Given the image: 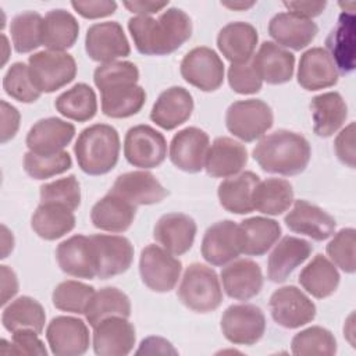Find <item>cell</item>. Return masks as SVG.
Masks as SVG:
<instances>
[{
    "instance_id": "6da1fadb",
    "label": "cell",
    "mask_w": 356,
    "mask_h": 356,
    "mask_svg": "<svg viewBox=\"0 0 356 356\" xmlns=\"http://www.w3.org/2000/svg\"><path fill=\"white\" fill-rule=\"evenodd\" d=\"M128 29L140 54L167 56L191 38L192 21L184 10L170 7L159 18L147 15L129 18Z\"/></svg>"
},
{
    "instance_id": "7a4b0ae2",
    "label": "cell",
    "mask_w": 356,
    "mask_h": 356,
    "mask_svg": "<svg viewBox=\"0 0 356 356\" xmlns=\"http://www.w3.org/2000/svg\"><path fill=\"white\" fill-rule=\"evenodd\" d=\"M312 149L307 139L292 131L278 129L264 138L253 149V159L270 174L298 175L310 161Z\"/></svg>"
},
{
    "instance_id": "3957f363",
    "label": "cell",
    "mask_w": 356,
    "mask_h": 356,
    "mask_svg": "<svg viewBox=\"0 0 356 356\" xmlns=\"http://www.w3.org/2000/svg\"><path fill=\"white\" fill-rule=\"evenodd\" d=\"M120 136L107 124H93L85 128L74 146L79 168L88 175H103L111 171L120 156Z\"/></svg>"
},
{
    "instance_id": "277c9868",
    "label": "cell",
    "mask_w": 356,
    "mask_h": 356,
    "mask_svg": "<svg viewBox=\"0 0 356 356\" xmlns=\"http://www.w3.org/2000/svg\"><path fill=\"white\" fill-rule=\"evenodd\" d=\"M177 295L188 309L196 313L213 312L222 302L217 273L200 263H192L186 267Z\"/></svg>"
},
{
    "instance_id": "5b68a950",
    "label": "cell",
    "mask_w": 356,
    "mask_h": 356,
    "mask_svg": "<svg viewBox=\"0 0 356 356\" xmlns=\"http://www.w3.org/2000/svg\"><path fill=\"white\" fill-rule=\"evenodd\" d=\"M29 75L40 93H51L71 81L76 75L74 57L64 51L43 50L33 53L28 60Z\"/></svg>"
},
{
    "instance_id": "8992f818",
    "label": "cell",
    "mask_w": 356,
    "mask_h": 356,
    "mask_svg": "<svg viewBox=\"0 0 356 356\" xmlns=\"http://www.w3.org/2000/svg\"><path fill=\"white\" fill-rule=\"evenodd\" d=\"M274 122L271 107L260 99L238 100L225 113L227 129L243 142L260 139Z\"/></svg>"
},
{
    "instance_id": "52a82bcc",
    "label": "cell",
    "mask_w": 356,
    "mask_h": 356,
    "mask_svg": "<svg viewBox=\"0 0 356 356\" xmlns=\"http://www.w3.org/2000/svg\"><path fill=\"white\" fill-rule=\"evenodd\" d=\"M182 263L164 248L147 245L139 257L142 282L154 292H170L175 288L181 275Z\"/></svg>"
},
{
    "instance_id": "ba28073f",
    "label": "cell",
    "mask_w": 356,
    "mask_h": 356,
    "mask_svg": "<svg viewBox=\"0 0 356 356\" xmlns=\"http://www.w3.org/2000/svg\"><path fill=\"white\" fill-rule=\"evenodd\" d=\"M124 156L134 167L145 170L159 167L167 156V140L150 125H135L125 134Z\"/></svg>"
},
{
    "instance_id": "9c48e42d",
    "label": "cell",
    "mask_w": 356,
    "mask_h": 356,
    "mask_svg": "<svg viewBox=\"0 0 356 356\" xmlns=\"http://www.w3.org/2000/svg\"><path fill=\"white\" fill-rule=\"evenodd\" d=\"M181 75L192 86L203 90H217L224 81V64L210 47H195L181 61Z\"/></svg>"
},
{
    "instance_id": "30bf717a",
    "label": "cell",
    "mask_w": 356,
    "mask_h": 356,
    "mask_svg": "<svg viewBox=\"0 0 356 356\" xmlns=\"http://www.w3.org/2000/svg\"><path fill=\"white\" fill-rule=\"evenodd\" d=\"M224 337L235 345H254L266 331V317L254 305H231L221 317Z\"/></svg>"
},
{
    "instance_id": "8fae6325",
    "label": "cell",
    "mask_w": 356,
    "mask_h": 356,
    "mask_svg": "<svg viewBox=\"0 0 356 356\" xmlns=\"http://www.w3.org/2000/svg\"><path fill=\"white\" fill-rule=\"evenodd\" d=\"M93 245L96 277L108 280L125 273L134 260V246L125 236L96 234L89 236Z\"/></svg>"
},
{
    "instance_id": "7c38bea8",
    "label": "cell",
    "mask_w": 356,
    "mask_h": 356,
    "mask_svg": "<svg viewBox=\"0 0 356 356\" xmlns=\"http://www.w3.org/2000/svg\"><path fill=\"white\" fill-rule=\"evenodd\" d=\"M268 305L273 320L284 328H299L316 317V305L293 285L274 291Z\"/></svg>"
},
{
    "instance_id": "4fadbf2b",
    "label": "cell",
    "mask_w": 356,
    "mask_h": 356,
    "mask_svg": "<svg viewBox=\"0 0 356 356\" xmlns=\"http://www.w3.org/2000/svg\"><path fill=\"white\" fill-rule=\"evenodd\" d=\"M85 50L90 60L107 64L129 56L131 46L122 26L117 21H106L89 26Z\"/></svg>"
},
{
    "instance_id": "5bb4252c",
    "label": "cell",
    "mask_w": 356,
    "mask_h": 356,
    "mask_svg": "<svg viewBox=\"0 0 356 356\" xmlns=\"http://www.w3.org/2000/svg\"><path fill=\"white\" fill-rule=\"evenodd\" d=\"M46 339L56 356H81L89 348V330L81 318L58 316L49 323Z\"/></svg>"
},
{
    "instance_id": "9a60e30c",
    "label": "cell",
    "mask_w": 356,
    "mask_h": 356,
    "mask_svg": "<svg viewBox=\"0 0 356 356\" xmlns=\"http://www.w3.org/2000/svg\"><path fill=\"white\" fill-rule=\"evenodd\" d=\"M209 147V135L200 128L188 127L172 136L170 143V160L178 170L195 174L204 168Z\"/></svg>"
},
{
    "instance_id": "2e32d148",
    "label": "cell",
    "mask_w": 356,
    "mask_h": 356,
    "mask_svg": "<svg viewBox=\"0 0 356 356\" xmlns=\"http://www.w3.org/2000/svg\"><path fill=\"white\" fill-rule=\"evenodd\" d=\"M135 327L122 316H110L93 327V350L97 356H125L135 345Z\"/></svg>"
},
{
    "instance_id": "e0dca14e",
    "label": "cell",
    "mask_w": 356,
    "mask_h": 356,
    "mask_svg": "<svg viewBox=\"0 0 356 356\" xmlns=\"http://www.w3.org/2000/svg\"><path fill=\"white\" fill-rule=\"evenodd\" d=\"M241 254L238 224L222 220L210 225L202 239V256L211 266H225Z\"/></svg>"
},
{
    "instance_id": "ac0fdd59",
    "label": "cell",
    "mask_w": 356,
    "mask_h": 356,
    "mask_svg": "<svg viewBox=\"0 0 356 356\" xmlns=\"http://www.w3.org/2000/svg\"><path fill=\"white\" fill-rule=\"evenodd\" d=\"M110 192L134 206L154 204L168 195V191L149 171H131L118 175Z\"/></svg>"
},
{
    "instance_id": "d6986e66",
    "label": "cell",
    "mask_w": 356,
    "mask_h": 356,
    "mask_svg": "<svg viewBox=\"0 0 356 356\" xmlns=\"http://www.w3.org/2000/svg\"><path fill=\"white\" fill-rule=\"evenodd\" d=\"M286 227L296 234L306 235L314 241H325L334 235L335 218L307 200H296L292 210L284 218Z\"/></svg>"
},
{
    "instance_id": "ffe728a7",
    "label": "cell",
    "mask_w": 356,
    "mask_h": 356,
    "mask_svg": "<svg viewBox=\"0 0 356 356\" xmlns=\"http://www.w3.org/2000/svg\"><path fill=\"white\" fill-rule=\"evenodd\" d=\"M196 222L184 213H167L159 218L153 229V238L171 254L186 253L196 236Z\"/></svg>"
},
{
    "instance_id": "44dd1931",
    "label": "cell",
    "mask_w": 356,
    "mask_h": 356,
    "mask_svg": "<svg viewBox=\"0 0 356 356\" xmlns=\"http://www.w3.org/2000/svg\"><path fill=\"white\" fill-rule=\"evenodd\" d=\"M224 292L236 300H249L260 293L263 274L260 266L249 259L232 260L221 270Z\"/></svg>"
},
{
    "instance_id": "7402d4cb",
    "label": "cell",
    "mask_w": 356,
    "mask_h": 356,
    "mask_svg": "<svg viewBox=\"0 0 356 356\" xmlns=\"http://www.w3.org/2000/svg\"><path fill=\"white\" fill-rule=\"evenodd\" d=\"M75 127L57 117H49L35 122L28 135L26 146L36 154H56L64 152V147L72 140Z\"/></svg>"
},
{
    "instance_id": "603a6c76",
    "label": "cell",
    "mask_w": 356,
    "mask_h": 356,
    "mask_svg": "<svg viewBox=\"0 0 356 356\" xmlns=\"http://www.w3.org/2000/svg\"><path fill=\"white\" fill-rule=\"evenodd\" d=\"M56 259L58 267L71 277L96 278L95 253L89 236L74 235L63 241L56 249Z\"/></svg>"
},
{
    "instance_id": "cb8c5ba5",
    "label": "cell",
    "mask_w": 356,
    "mask_h": 356,
    "mask_svg": "<svg viewBox=\"0 0 356 356\" xmlns=\"http://www.w3.org/2000/svg\"><path fill=\"white\" fill-rule=\"evenodd\" d=\"M193 97L182 86H171L160 93L150 111V120L163 129L171 131L189 120Z\"/></svg>"
},
{
    "instance_id": "d4e9b609",
    "label": "cell",
    "mask_w": 356,
    "mask_h": 356,
    "mask_svg": "<svg viewBox=\"0 0 356 356\" xmlns=\"http://www.w3.org/2000/svg\"><path fill=\"white\" fill-rule=\"evenodd\" d=\"M313 246L310 242L296 236H284L273 249L267 261V278L271 282H284L292 271L305 263Z\"/></svg>"
},
{
    "instance_id": "484cf974",
    "label": "cell",
    "mask_w": 356,
    "mask_h": 356,
    "mask_svg": "<svg viewBox=\"0 0 356 356\" xmlns=\"http://www.w3.org/2000/svg\"><path fill=\"white\" fill-rule=\"evenodd\" d=\"M246 163V147L231 138L220 136L207 150L204 170L213 178H228L239 174Z\"/></svg>"
},
{
    "instance_id": "4316f807",
    "label": "cell",
    "mask_w": 356,
    "mask_h": 356,
    "mask_svg": "<svg viewBox=\"0 0 356 356\" xmlns=\"http://www.w3.org/2000/svg\"><path fill=\"white\" fill-rule=\"evenodd\" d=\"M338 82L337 67L323 47L306 50L299 60L298 83L306 90H320L334 86Z\"/></svg>"
},
{
    "instance_id": "83f0119b",
    "label": "cell",
    "mask_w": 356,
    "mask_h": 356,
    "mask_svg": "<svg viewBox=\"0 0 356 356\" xmlns=\"http://www.w3.org/2000/svg\"><path fill=\"white\" fill-rule=\"evenodd\" d=\"M252 65L261 81L281 85L291 81L295 68V56L273 42H263L253 56Z\"/></svg>"
},
{
    "instance_id": "f1b7e54d",
    "label": "cell",
    "mask_w": 356,
    "mask_h": 356,
    "mask_svg": "<svg viewBox=\"0 0 356 356\" xmlns=\"http://www.w3.org/2000/svg\"><path fill=\"white\" fill-rule=\"evenodd\" d=\"M317 25L312 19L296 17L291 13H278L268 22L270 36L281 46L302 50L309 46L316 35Z\"/></svg>"
},
{
    "instance_id": "f546056e",
    "label": "cell",
    "mask_w": 356,
    "mask_h": 356,
    "mask_svg": "<svg viewBox=\"0 0 356 356\" xmlns=\"http://www.w3.org/2000/svg\"><path fill=\"white\" fill-rule=\"evenodd\" d=\"M259 35L249 22H229L221 28L217 36V47L231 64L248 63L256 49Z\"/></svg>"
},
{
    "instance_id": "4dcf8cb0",
    "label": "cell",
    "mask_w": 356,
    "mask_h": 356,
    "mask_svg": "<svg viewBox=\"0 0 356 356\" xmlns=\"http://www.w3.org/2000/svg\"><path fill=\"white\" fill-rule=\"evenodd\" d=\"M136 206L108 192L93 204L90 220L93 225L102 231L124 232L134 222Z\"/></svg>"
},
{
    "instance_id": "1f68e13d",
    "label": "cell",
    "mask_w": 356,
    "mask_h": 356,
    "mask_svg": "<svg viewBox=\"0 0 356 356\" xmlns=\"http://www.w3.org/2000/svg\"><path fill=\"white\" fill-rule=\"evenodd\" d=\"M241 253L263 256L281 236V225L271 218L250 217L238 225Z\"/></svg>"
},
{
    "instance_id": "d6a6232c",
    "label": "cell",
    "mask_w": 356,
    "mask_h": 356,
    "mask_svg": "<svg viewBox=\"0 0 356 356\" xmlns=\"http://www.w3.org/2000/svg\"><path fill=\"white\" fill-rule=\"evenodd\" d=\"M313 131L320 138L334 135L348 117V106L338 92L317 95L310 102Z\"/></svg>"
},
{
    "instance_id": "836d02e7",
    "label": "cell",
    "mask_w": 356,
    "mask_h": 356,
    "mask_svg": "<svg viewBox=\"0 0 356 356\" xmlns=\"http://www.w3.org/2000/svg\"><path fill=\"white\" fill-rule=\"evenodd\" d=\"M325 44L337 71L349 74L355 70V14L352 11H343L339 15Z\"/></svg>"
},
{
    "instance_id": "e575fe53",
    "label": "cell",
    "mask_w": 356,
    "mask_h": 356,
    "mask_svg": "<svg viewBox=\"0 0 356 356\" xmlns=\"http://www.w3.org/2000/svg\"><path fill=\"white\" fill-rule=\"evenodd\" d=\"M260 178L252 172L245 171L234 177H228L218 185V200L220 204L229 213L234 214H248L252 213L253 189Z\"/></svg>"
},
{
    "instance_id": "d590c367",
    "label": "cell",
    "mask_w": 356,
    "mask_h": 356,
    "mask_svg": "<svg viewBox=\"0 0 356 356\" xmlns=\"http://www.w3.org/2000/svg\"><path fill=\"white\" fill-rule=\"evenodd\" d=\"M31 227L42 239L56 241L74 229L75 216L63 204L40 203L31 218Z\"/></svg>"
},
{
    "instance_id": "8d00e7d4",
    "label": "cell",
    "mask_w": 356,
    "mask_h": 356,
    "mask_svg": "<svg viewBox=\"0 0 356 356\" xmlns=\"http://www.w3.org/2000/svg\"><path fill=\"white\" fill-rule=\"evenodd\" d=\"M79 24L76 18L61 8L49 11L42 24V44L51 51H64L78 39Z\"/></svg>"
},
{
    "instance_id": "74e56055",
    "label": "cell",
    "mask_w": 356,
    "mask_h": 356,
    "mask_svg": "<svg viewBox=\"0 0 356 356\" xmlns=\"http://www.w3.org/2000/svg\"><path fill=\"white\" fill-rule=\"evenodd\" d=\"M146 93L138 83H125L100 92L102 111L111 118H128L140 111Z\"/></svg>"
},
{
    "instance_id": "f35d334b",
    "label": "cell",
    "mask_w": 356,
    "mask_h": 356,
    "mask_svg": "<svg viewBox=\"0 0 356 356\" xmlns=\"http://www.w3.org/2000/svg\"><path fill=\"white\" fill-rule=\"evenodd\" d=\"M339 273L325 256L316 254L299 274V284L317 299L331 296L339 285Z\"/></svg>"
},
{
    "instance_id": "ab89813d",
    "label": "cell",
    "mask_w": 356,
    "mask_h": 356,
    "mask_svg": "<svg viewBox=\"0 0 356 356\" xmlns=\"http://www.w3.org/2000/svg\"><path fill=\"white\" fill-rule=\"evenodd\" d=\"M253 209L267 216H280L293 202V188L286 179L267 178L259 181L252 195Z\"/></svg>"
},
{
    "instance_id": "60d3db41",
    "label": "cell",
    "mask_w": 356,
    "mask_h": 356,
    "mask_svg": "<svg viewBox=\"0 0 356 356\" xmlns=\"http://www.w3.org/2000/svg\"><path fill=\"white\" fill-rule=\"evenodd\" d=\"M44 323L46 313L43 306L31 296H19L3 309L1 324L10 332L29 328L40 334Z\"/></svg>"
},
{
    "instance_id": "b9f144b4",
    "label": "cell",
    "mask_w": 356,
    "mask_h": 356,
    "mask_svg": "<svg viewBox=\"0 0 356 356\" xmlns=\"http://www.w3.org/2000/svg\"><path fill=\"white\" fill-rule=\"evenodd\" d=\"M54 107L61 115L78 122H85L96 115V93L89 85L76 83L56 99Z\"/></svg>"
},
{
    "instance_id": "7bdbcfd3",
    "label": "cell",
    "mask_w": 356,
    "mask_h": 356,
    "mask_svg": "<svg viewBox=\"0 0 356 356\" xmlns=\"http://www.w3.org/2000/svg\"><path fill=\"white\" fill-rule=\"evenodd\" d=\"M110 316H122L127 318L131 316L129 298L114 286H106L95 292L85 310L86 321L92 327Z\"/></svg>"
},
{
    "instance_id": "ee69618b",
    "label": "cell",
    "mask_w": 356,
    "mask_h": 356,
    "mask_svg": "<svg viewBox=\"0 0 356 356\" xmlns=\"http://www.w3.org/2000/svg\"><path fill=\"white\" fill-rule=\"evenodd\" d=\"M43 18L36 11H24L10 24L11 40L17 53H29L42 44Z\"/></svg>"
},
{
    "instance_id": "f6af8a7d",
    "label": "cell",
    "mask_w": 356,
    "mask_h": 356,
    "mask_svg": "<svg viewBox=\"0 0 356 356\" xmlns=\"http://www.w3.org/2000/svg\"><path fill=\"white\" fill-rule=\"evenodd\" d=\"M291 350L298 356H332L337 353V341L330 330L313 325L295 334L291 341Z\"/></svg>"
},
{
    "instance_id": "bcb514c9",
    "label": "cell",
    "mask_w": 356,
    "mask_h": 356,
    "mask_svg": "<svg viewBox=\"0 0 356 356\" xmlns=\"http://www.w3.org/2000/svg\"><path fill=\"white\" fill-rule=\"evenodd\" d=\"M95 292V288L90 285L74 280H67L60 282L54 288L51 293V300L58 310L75 314H85V310Z\"/></svg>"
},
{
    "instance_id": "7dc6e473",
    "label": "cell",
    "mask_w": 356,
    "mask_h": 356,
    "mask_svg": "<svg viewBox=\"0 0 356 356\" xmlns=\"http://www.w3.org/2000/svg\"><path fill=\"white\" fill-rule=\"evenodd\" d=\"M72 165L71 156L67 152L56 154H36L26 152L24 154V170L33 179H46L65 172Z\"/></svg>"
},
{
    "instance_id": "c3c4849f",
    "label": "cell",
    "mask_w": 356,
    "mask_h": 356,
    "mask_svg": "<svg viewBox=\"0 0 356 356\" xmlns=\"http://www.w3.org/2000/svg\"><path fill=\"white\" fill-rule=\"evenodd\" d=\"M4 92L21 103H33L40 97V92L33 85L29 68L24 63H14L3 78Z\"/></svg>"
},
{
    "instance_id": "681fc988",
    "label": "cell",
    "mask_w": 356,
    "mask_h": 356,
    "mask_svg": "<svg viewBox=\"0 0 356 356\" xmlns=\"http://www.w3.org/2000/svg\"><path fill=\"white\" fill-rule=\"evenodd\" d=\"M40 203L63 204L72 211L81 203V186L75 175H68L40 186Z\"/></svg>"
},
{
    "instance_id": "f907efd6",
    "label": "cell",
    "mask_w": 356,
    "mask_h": 356,
    "mask_svg": "<svg viewBox=\"0 0 356 356\" xmlns=\"http://www.w3.org/2000/svg\"><path fill=\"white\" fill-rule=\"evenodd\" d=\"M138 67L131 61H113L100 64L93 72V82L100 92L117 85L138 83Z\"/></svg>"
},
{
    "instance_id": "816d5d0a",
    "label": "cell",
    "mask_w": 356,
    "mask_h": 356,
    "mask_svg": "<svg viewBox=\"0 0 356 356\" xmlns=\"http://www.w3.org/2000/svg\"><path fill=\"white\" fill-rule=\"evenodd\" d=\"M356 231L353 228L339 229L327 245V254L342 271L353 274L355 267Z\"/></svg>"
},
{
    "instance_id": "f5cc1de1",
    "label": "cell",
    "mask_w": 356,
    "mask_h": 356,
    "mask_svg": "<svg viewBox=\"0 0 356 356\" xmlns=\"http://www.w3.org/2000/svg\"><path fill=\"white\" fill-rule=\"evenodd\" d=\"M228 83L239 95H253L261 89L263 81L254 71L252 63L231 64L228 68Z\"/></svg>"
},
{
    "instance_id": "db71d44e",
    "label": "cell",
    "mask_w": 356,
    "mask_h": 356,
    "mask_svg": "<svg viewBox=\"0 0 356 356\" xmlns=\"http://www.w3.org/2000/svg\"><path fill=\"white\" fill-rule=\"evenodd\" d=\"M39 334L29 328L17 330L13 332L10 349L6 352L14 353V355H39L46 356L47 350L44 348V343L39 339Z\"/></svg>"
},
{
    "instance_id": "11a10c76",
    "label": "cell",
    "mask_w": 356,
    "mask_h": 356,
    "mask_svg": "<svg viewBox=\"0 0 356 356\" xmlns=\"http://www.w3.org/2000/svg\"><path fill=\"white\" fill-rule=\"evenodd\" d=\"M71 6L79 15L89 19L108 17L117 10V3L113 0H74Z\"/></svg>"
},
{
    "instance_id": "9f6ffc18",
    "label": "cell",
    "mask_w": 356,
    "mask_h": 356,
    "mask_svg": "<svg viewBox=\"0 0 356 356\" xmlns=\"http://www.w3.org/2000/svg\"><path fill=\"white\" fill-rule=\"evenodd\" d=\"M334 149L342 164L355 168V122H350L338 134Z\"/></svg>"
},
{
    "instance_id": "6f0895ef",
    "label": "cell",
    "mask_w": 356,
    "mask_h": 356,
    "mask_svg": "<svg viewBox=\"0 0 356 356\" xmlns=\"http://www.w3.org/2000/svg\"><path fill=\"white\" fill-rule=\"evenodd\" d=\"M1 143L13 139L19 128V111L8 104L6 100H1Z\"/></svg>"
},
{
    "instance_id": "680465c9",
    "label": "cell",
    "mask_w": 356,
    "mask_h": 356,
    "mask_svg": "<svg viewBox=\"0 0 356 356\" xmlns=\"http://www.w3.org/2000/svg\"><path fill=\"white\" fill-rule=\"evenodd\" d=\"M282 4L288 8V13L306 19L320 15L327 6L325 1H284Z\"/></svg>"
},
{
    "instance_id": "91938a15",
    "label": "cell",
    "mask_w": 356,
    "mask_h": 356,
    "mask_svg": "<svg viewBox=\"0 0 356 356\" xmlns=\"http://www.w3.org/2000/svg\"><path fill=\"white\" fill-rule=\"evenodd\" d=\"M142 353H150V355H177V350L172 348V345L160 337H149L146 339H143L140 342L139 349L136 350V355H142Z\"/></svg>"
},
{
    "instance_id": "94428289",
    "label": "cell",
    "mask_w": 356,
    "mask_h": 356,
    "mask_svg": "<svg viewBox=\"0 0 356 356\" xmlns=\"http://www.w3.org/2000/svg\"><path fill=\"white\" fill-rule=\"evenodd\" d=\"M122 6L140 17H150L152 14H156L161 11L164 7L168 6V1H147V0H134V1H124Z\"/></svg>"
},
{
    "instance_id": "6125c7cd",
    "label": "cell",
    "mask_w": 356,
    "mask_h": 356,
    "mask_svg": "<svg viewBox=\"0 0 356 356\" xmlns=\"http://www.w3.org/2000/svg\"><path fill=\"white\" fill-rule=\"evenodd\" d=\"M1 273V305L4 306L17 292H18V280L15 273L8 266H0Z\"/></svg>"
},
{
    "instance_id": "be15d7a7",
    "label": "cell",
    "mask_w": 356,
    "mask_h": 356,
    "mask_svg": "<svg viewBox=\"0 0 356 356\" xmlns=\"http://www.w3.org/2000/svg\"><path fill=\"white\" fill-rule=\"evenodd\" d=\"M1 231H3V235H1V241H3V253H1V259H4V257H7V254L13 250V248H14V241H10V242L7 241L10 231L7 229L6 225H1Z\"/></svg>"
},
{
    "instance_id": "e7e4bbea",
    "label": "cell",
    "mask_w": 356,
    "mask_h": 356,
    "mask_svg": "<svg viewBox=\"0 0 356 356\" xmlns=\"http://www.w3.org/2000/svg\"><path fill=\"white\" fill-rule=\"evenodd\" d=\"M221 4L227 8L242 11V10H246V8H250L252 6H254V1H222Z\"/></svg>"
}]
</instances>
